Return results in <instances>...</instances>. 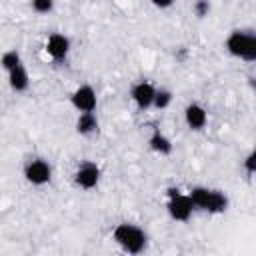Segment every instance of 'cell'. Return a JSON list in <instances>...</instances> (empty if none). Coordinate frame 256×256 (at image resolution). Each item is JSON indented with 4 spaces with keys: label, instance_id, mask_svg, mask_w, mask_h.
I'll list each match as a JSON object with an SVG mask.
<instances>
[{
    "label": "cell",
    "instance_id": "obj_13",
    "mask_svg": "<svg viewBox=\"0 0 256 256\" xmlns=\"http://www.w3.org/2000/svg\"><path fill=\"white\" fill-rule=\"evenodd\" d=\"M76 130H78V134H84V136L98 132V118H96V114L94 112L80 114L78 120H76Z\"/></svg>",
    "mask_w": 256,
    "mask_h": 256
},
{
    "label": "cell",
    "instance_id": "obj_15",
    "mask_svg": "<svg viewBox=\"0 0 256 256\" xmlns=\"http://www.w3.org/2000/svg\"><path fill=\"white\" fill-rule=\"evenodd\" d=\"M170 102H172V92H170V90H166V88L156 90V94H154V102H152L154 108L164 110V108L170 106Z\"/></svg>",
    "mask_w": 256,
    "mask_h": 256
},
{
    "label": "cell",
    "instance_id": "obj_17",
    "mask_svg": "<svg viewBox=\"0 0 256 256\" xmlns=\"http://www.w3.org/2000/svg\"><path fill=\"white\" fill-rule=\"evenodd\" d=\"M192 10H194V14H196L198 18H204V16H208V12H210V2L198 0V2L192 6Z\"/></svg>",
    "mask_w": 256,
    "mask_h": 256
},
{
    "label": "cell",
    "instance_id": "obj_6",
    "mask_svg": "<svg viewBox=\"0 0 256 256\" xmlns=\"http://www.w3.org/2000/svg\"><path fill=\"white\" fill-rule=\"evenodd\" d=\"M70 102H72V106H74L78 112H82V114H86V112H94L96 102H98V98H96V90H94L90 84H82V86H78V88L72 92Z\"/></svg>",
    "mask_w": 256,
    "mask_h": 256
},
{
    "label": "cell",
    "instance_id": "obj_7",
    "mask_svg": "<svg viewBox=\"0 0 256 256\" xmlns=\"http://www.w3.org/2000/svg\"><path fill=\"white\" fill-rule=\"evenodd\" d=\"M74 182H76V186H80L84 190L96 188L98 182H100V168H98V164H94L90 160L82 162L76 168V172H74Z\"/></svg>",
    "mask_w": 256,
    "mask_h": 256
},
{
    "label": "cell",
    "instance_id": "obj_1",
    "mask_svg": "<svg viewBox=\"0 0 256 256\" xmlns=\"http://www.w3.org/2000/svg\"><path fill=\"white\" fill-rule=\"evenodd\" d=\"M112 238H114V242H116L124 252L132 254V256L144 252L146 242H148L146 232H144L140 226L130 224V222H120V224H116V228H114V232H112Z\"/></svg>",
    "mask_w": 256,
    "mask_h": 256
},
{
    "label": "cell",
    "instance_id": "obj_8",
    "mask_svg": "<svg viewBox=\"0 0 256 256\" xmlns=\"http://www.w3.org/2000/svg\"><path fill=\"white\" fill-rule=\"evenodd\" d=\"M46 52L54 62H64L70 52V38L60 32H52L46 40Z\"/></svg>",
    "mask_w": 256,
    "mask_h": 256
},
{
    "label": "cell",
    "instance_id": "obj_5",
    "mask_svg": "<svg viewBox=\"0 0 256 256\" xmlns=\"http://www.w3.org/2000/svg\"><path fill=\"white\" fill-rule=\"evenodd\" d=\"M24 178L34 186H44L52 178V168L44 158H34L24 166Z\"/></svg>",
    "mask_w": 256,
    "mask_h": 256
},
{
    "label": "cell",
    "instance_id": "obj_19",
    "mask_svg": "<svg viewBox=\"0 0 256 256\" xmlns=\"http://www.w3.org/2000/svg\"><path fill=\"white\" fill-rule=\"evenodd\" d=\"M154 6H158V8H168V6H172V2H170V0H166V2H158V0H156Z\"/></svg>",
    "mask_w": 256,
    "mask_h": 256
},
{
    "label": "cell",
    "instance_id": "obj_16",
    "mask_svg": "<svg viewBox=\"0 0 256 256\" xmlns=\"http://www.w3.org/2000/svg\"><path fill=\"white\" fill-rule=\"evenodd\" d=\"M52 8H54V2L52 0H34L32 2V10L38 12V14H48Z\"/></svg>",
    "mask_w": 256,
    "mask_h": 256
},
{
    "label": "cell",
    "instance_id": "obj_2",
    "mask_svg": "<svg viewBox=\"0 0 256 256\" xmlns=\"http://www.w3.org/2000/svg\"><path fill=\"white\" fill-rule=\"evenodd\" d=\"M188 198L192 200V206L210 214H220L228 208V198L224 192L220 190H212V188H204V186H194L188 194Z\"/></svg>",
    "mask_w": 256,
    "mask_h": 256
},
{
    "label": "cell",
    "instance_id": "obj_14",
    "mask_svg": "<svg viewBox=\"0 0 256 256\" xmlns=\"http://www.w3.org/2000/svg\"><path fill=\"white\" fill-rule=\"evenodd\" d=\"M18 64H22V58H20L18 50H8V52H4L2 58H0V66L6 70V74H8L12 68H16Z\"/></svg>",
    "mask_w": 256,
    "mask_h": 256
},
{
    "label": "cell",
    "instance_id": "obj_9",
    "mask_svg": "<svg viewBox=\"0 0 256 256\" xmlns=\"http://www.w3.org/2000/svg\"><path fill=\"white\" fill-rule=\"evenodd\" d=\"M154 94H156V88L146 80L134 84L132 92H130V96H132V100H134L138 110H148L152 106V102H154Z\"/></svg>",
    "mask_w": 256,
    "mask_h": 256
},
{
    "label": "cell",
    "instance_id": "obj_12",
    "mask_svg": "<svg viewBox=\"0 0 256 256\" xmlns=\"http://www.w3.org/2000/svg\"><path fill=\"white\" fill-rule=\"evenodd\" d=\"M148 144H150V148H152L154 152H158V154H162V156H168V154L172 152V142H170V138L164 136L158 128L152 130V136L148 138Z\"/></svg>",
    "mask_w": 256,
    "mask_h": 256
},
{
    "label": "cell",
    "instance_id": "obj_10",
    "mask_svg": "<svg viewBox=\"0 0 256 256\" xmlns=\"http://www.w3.org/2000/svg\"><path fill=\"white\" fill-rule=\"evenodd\" d=\"M184 120H186V124H188L190 130H202L206 126V122H208V112L200 104L192 102L184 110Z\"/></svg>",
    "mask_w": 256,
    "mask_h": 256
},
{
    "label": "cell",
    "instance_id": "obj_4",
    "mask_svg": "<svg viewBox=\"0 0 256 256\" xmlns=\"http://www.w3.org/2000/svg\"><path fill=\"white\" fill-rule=\"evenodd\" d=\"M168 214L178 220V222H186L190 216H192V200L188 198V194H180L178 188H168Z\"/></svg>",
    "mask_w": 256,
    "mask_h": 256
},
{
    "label": "cell",
    "instance_id": "obj_18",
    "mask_svg": "<svg viewBox=\"0 0 256 256\" xmlns=\"http://www.w3.org/2000/svg\"><path fill=\"white\" fill-rule=\"evenodd\" d=\"M254 162H256V154L250 152V154L244 158V168H246V174H248V176L254 174Z\"/></svg>",
    "mask_w": 256,
    "mask_h": 256
},
{
    "label": "cell",
    "instance_id": "obj_11",
    "mask_svg": "<svg viewBox=\"0 0 256 256\" xmlns=\"http://www.w3.org/2000/svg\"><path fill=\"white\" fill-rule=\"evenodd\" d=\"M8 84L14 92H26L28 86H30V78H28V72L24 68V64H18L16 68H12L8 72Z\"/></svg>",
    "mask_w": 256,
    "mask_h": 256
},
{
    "label": "cell",
    "instance_id": "obj_3",
    "mask_svg": "<svg viewBox=\"0 0 256 256\" xmlns=\"http://www.w3.org/2000/svg\"><path fill=\"white\" fill-rule=\"evenodd\" d=\"M226 50L246 62L256 60V34L252 30H232L226 38Z\"/></svg>",
    "mask_w": 256,
    "mask_h": 256
}]
</instances>
